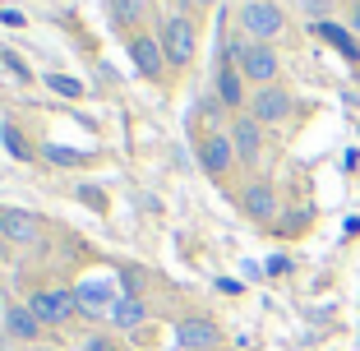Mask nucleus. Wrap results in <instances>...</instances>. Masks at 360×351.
<instances>
[{
  "label": "nucleus",
  "mask_w": 360,
  "mask_h": 351,
  "mask_svg": "<svg viewBox=\"0 0 360 351\" xmlns=\"http://www.w3.org/2000/svg\"><path fill=\"white\" fill-rule=\"evenodd\" d=\"M222 56L240 65L245 84H255V88L277 84V75H282V56H277L273 42H245V37H231V42L222 46Z\"/></svg>",
  "instance_id": "1"
},
{
  "label": "nucleus",
  "mask_w": 360,
  "mask_h": 351,
  "mask_svg": "<svg viewBox=\"0 0 360 351\" xmlns=\"http://www.w3.org/2000/svg\"><path fill=\"white\" fill-rule=\"evenodd\" d=\"M236 19H240V32L250 42H273V37L286 32V5H277V0H245Z\"/></svg>",
  "instance_id": "2"
},
{
  "label": "nucleus",
  "mask_w": 360,
  "mask_h": 351,
  "mask_svg": "<svg viewBox=\"0 0 360 351\" xmlns=\"http://www.w3.org/2000/svg\"><path fill=\"white\" fill-rule=\"evenodd\" d=\"M162 51H167V65L171 70H185L194 65V51H199V32L185 14H171L167 28H162Z\"/></svg>",
  "instance_id": "3"
},
{
  "label": "nucleus",
  "mask_w": 360,
  "mask_h": 351,
  "mask_svg": "<svg viewBox=\"0 0 360 351\" xmlns=\"http://www.w3.org/2000/svg\"><path fill=\"white\" fill-rule=\"evenodd\" d=\"M236 143H231V134H226V129H208V134L199 139V167L208 171L212 181H226V176H231L236 171Z\"/></svg>",
  "instance_id": "4"
},
{
  "label": "nucleus",
  "mask_w": 360,
  "mask_h": 351,
  "mask_svg": "<svg viewBox=\"0 0 360 351\" xmlns=\"http://www.w3.org/2000/svg\"><path fill=\"white\" fill-rule=\"evenodd\" d=\"M291 111H296V97L286 93L282 84H268V88H255V93H250V116H255L264 129L268 125H286Z\"/></svg>",
  "instance_id": "5"
},
{
  "label": "nucleus",
  "mask_w": 360,
  "mask_h": 351,
  "mask_svg": "<svg viewBox=\"0 0 360 351\" xmlns=\"http://www.w3.org/2000/svg\"><path fill=\"white\" fill-rule=\"evenodd\" d=\"M176 347L180 351H217L222 347V324L208 314H190L176 324Z\"/></svg>",
  "instance_id": "6"
},
{
  "label": "nucleus",
  "mask_w": 360,
  "mask_h": 351,
  "mask_svg": "<svg viewBox=\"0 0 360 351\" xmlns=\"http://www.w3.org/2000/svg\"><path fill=\"white\" fill-rule=\"evenodd\" d=\"M28 309L42 319V328H60V324H70L75 319V291H60V287H51V291H32L28 296Z\"/></svg>",
  "instance_id": "7"
},
{
  "label": "nucleus",
  "mask_w": 360,
  "mask_h": 351,
  "mask_svg": "<svg viewBox=\"0 0 360 351\" xmlns=\"http://www.w3.org/2000/svg\"><path fill=\"white\" fill-rule=\"evenodd\" d=\"M226 134H231V143H236L240 167H259V158H264V125H259L255 116H236Z\"/></svg>",
  "instance_id": "8"
},
{
  "label": "nucleus",
  "mask_w": 360,
  "mask_h": 351,
  "mask_svg": "<svg viewBox=\"0 0 360 351\" xmlns=\"http://www.w3.org/2000/svg\"><path fill=\"white\" fill-rule=\"evenodd\" d=\"M42 217L28 213V208H0V236L10 245H37L42 241Z\"/></svg>",
  "instance_id": "9"
},
{
  "label": "nucleus",
  "mask_w": 360,
  "mask_h": 351,
  "mask_svg": "<svg viewBox=\"0 0 360 351\" xmlns=\"http://www.w3.org/2000/svg\"><path fill=\"white\" fill-rule=\"evenodd\" d=\"M129 60H134V70L143 79H162V70H167L162 37H153V32H134V37H129Z\"/></svg>",
  "instance_id": "10"
},
{
  "label": "nucleus",
  "mask_w": 360,
  "mask_h": 351,
  "mask_svg": "<svg viewBox=\"0 0 360 351\" xmlns=\"http://www.w3.org/2000/svg\"><path fill=\"white\" fill-rule=\"evenodd\" d=\"M0 319H5V338L10 342H42V319L28 309V300H10V305L0 309Z\"/></svg>",
  "instance_id": "11"
},
{
  "label": "nucleus",
  "mask_w": 360,
  "mask_h": 351,
  "mask_svg": "<svg viewBox=\"0 0 360 351\" xmlns=\"http://www.w3.org/2000/svg\"><path fill=\"white\" fill-rule=\"evenodd\" d=\"M240 208L245 217H255V222H277V185L273 181H250L240 190Z\"/></svg>",
  "instance_id": "12"
},
{
  "label": "nucleus",
  "mask_w": 360,
  "mask_h": 351,
  "mask_svg": "<svg viewBox=\"0 0 360 351\" xmlns=\"http://www.w3.org/2000/svg\"><path fill=\"white\" fill-rule=\"evenodd\" d=\"M217 102H222L226 111L250 107V93H245V75H240V65L226 60V56H222V65H217Z\"/></svg>",
  "instance_id": "13"
},
{
  "label": "nucleus",
  "mask_w": 360,
  "mask_h": 351,
  "mask_svg": "<svg viewBox=\"0 0 360 351\" xmlns=\"http://www.w3.org/2000/svg\"><path fill=\"white\" fill-rule=\"evenodd\" d=\"M120 300L116 282H84V287H75V305L84 309V314H106L111 319V305Z\"/></svg>",
  "instance_id": "14"
},
{
  "label": "nucleus",
  "mask_w": 360,
  "mask_h": 351,
  "mask_svg": "<svg viewBox=\"0 0 360 351\" xmlns=\"http://www.w3.org/2000/svg\"><path fill=\"white\" fill-rule=\"evenodd\" d=\"M143 319H148V305H143L134 291H120V300L111 305V324L125 328V333H139V328H143Z\"/></svg>",
  "instance_id": "15"
},
{
  "label": "nucleus",
  "mask_w": 360,
  "mask_h": 351,
  "mask_svg": "<svg viewBox=\"0 0 360 351\" xmlns=\"http://www.w3.org/2000/svg\"><path fill=\"white\" fill-rule=\"evenodd\" d=\"M309 28H314V37H319V42H328L333 46V51H342V56H347V60H360V42H356V32H351V28H342V23H309Z\"/></svg>",
  "instance_id": "16"
},
{
  "label": "nucleus",
  "mask_w": 360,
  "mask_h": 351,
  "mask_svg": "<svg viewBox=\"0 0 360 351\" xmlns=\"http://www.w3.org/2000/svg\"><path fill=\"white\" fill-rule=\"evenodd\" d=\"M143 14H148V0H111V19H116V28H129V37L139 32Z\"/></svg>",
  "instance_id": "17"
},
{
  "label": "nucleus",
  "mask_w": 360,
  "mask_h": 351,
  "mask_svg": "<svg viewBox=\"0 0 360 351\" xmlns=\"http://www.w3.org/2000/svg\"><path fill=\"white\" fill-rule=\"evenodd\" d=\"M0 139H5L10 158H19V162H28V158H32V143L23 139V129H19V125H5V134H0Z\"/></svg>",
  "instance_id": "18"
},
{
  "label": "nucleus",
  "mask_w": 360,
  "mask_h": 351,
  "mask_svg": "<svg viewBox=\"0 0 360 351\" xmlns=\"http://www.w3.org/2000/svg\"><path fill=\"white\" fill-rule=\"evenodd\" d=\"M46 84H51L60 97H84V84H75L70 75H46Z\"/></svg>",
  "instance_id": "19"
},
{
  "label": "nucleus",
  "mask_w": 360,
  "mask_h": 351,
  "mask_svg": "<svg viewBox=\"0 0 360 351\" xmlns=\"http://www.w3.org/2000/svg\"><path fill=\"white\" fill-rule=\"evenodd\" d=\"M300 10H305L314 23H328V14H333V0H300Z\"/></svg>",
  "instance_id": "20"
},
{
  "label": "nucleus",
  "mask_w": 360,
  "mask_h": 351,
  "mask_svg": "<svg viewBox=\"0 0 360 351\" xmlns=\"http://www.w3.org/2000/svg\"><path fill=\"white\" fill-rule=\"evenodd\" d=\"M42 153H46L51 162H65V167H70V162H84V158H79L75 148H56V143H51V148H42Z\"/></svg>",
  "instance_id": "21"
},
{
  "label": "nucleus",
  "mask_w": 360,
  "mask_h": 351,
  "mask_svg": "<svg viewBox=\"0 0 360 351\" xmlns=\"http://www.w3.org/2000/svg\"><path fill=\"white\" fill-rule=\"evenodd\" d=\"M84 351H120V347H116L111 338H88V342H84Z\"/></svg>",
  "instance_id": "22"
},
{
  "label": "nucleus",
  "mask_w": 360,
  "mask_h": 351,
  "mask_svg": "<svg viewBox=\"0 0 360 351\" xmlns=\"http://www.w3.org/2000/svg\"><path fill=\"white\" fill-rule=\"evenodd\" d=\"M5 65H10V70H14V75H19V79H28V65H23L19 56H10V51H5Z\"/></svg>",
  "instance_id": "23"
},
{
  "label": "nucleus",
  "mask_w": 360,
  "mask_h": 351,
  "mask_svg": "<svg viewBox=\"0 0 360 351\" xmlns=\"http://www.w3.org/2000/svg\"><path fill=\"white\" fill-rule=\"evenodd\" d=\"M347 28H351V32H356V37H360V0H356V5H351V14H347Z\"/></svg>",
  "instance_id": "24"
},
{
  "label": "nucleus",
  "mask_w": 360,
  "mask_h": 351,
  "mask_svg": "<svg viewBox=\"0 0 360 351\" xmlns=\"http://www.w3.org/2000/svg\"><path fill=\"white\" fill-rule=\"evenodd\" d=\"M0 351H10V338H5V333H0Z\"/></svg>",
  "instance_id": "25"
},
{
  "label": "nucleus",
  "mask_w": 360,
  "mask_h": 351,
  "mask_svg": "<svg viewBox=\"0 0 360 351\" xmlns=\"http://www.w3.org/2000/svg\"><path fill=\"white\" fill-rule=\"evenodd\" d=\"M194 5H217V0H194Z\"/></svg>",
  "instance_id": "26"
},
{
  "label": "nucleus",
  "mask_w": 360,
  "mask_h": 351,
  "mask_svg": "<svg viewBox=\"0 0 360 351\" xmlns=\"http://www.w3.org/2000/svg\"><path fill=\"white\" fill-rule=\"evenodd\" d=\"M42 351H60V347H42Z\"/></svg>",
  "instance_id": "27"
}]
</instances>
